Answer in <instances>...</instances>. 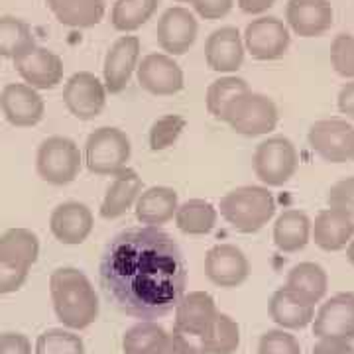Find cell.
Listing matches in <instances>:
<instances>
[{"label":"cell","instance_id":"obj_1","mask_svg":"<svg viewBox=\"0 0 354 354\" xmlns=\"http://www.w3.org/2000/svg\"><path fill=\"white\" fill-rule=\"evenodd\" d=\"M99 281L116 311L156 321L176 309L187 288V264L179 244L160 227H132L104 246Z\"/></svg>","mask_w":354,"mask_h":354},{"label":"cell","instance_id":"obj_2","mask_svg":"<svg viewBox=\"0 0 354 354\" xmlns=\"http://www.w3.org/2000/svg\"><path fill=\"white\" fill-rule=\"evenodd\" d=\"M53 311L67 329L83 330L99 317V295L77 268H57L50 276Z\"/></svg>","mask_w":354,"mask_h":354},{"label":"cell","instance_id":"obj_3","mask_svg":"<svg viewBox=\"0 0 354 354\" xmlns=\"http://www.w3.org/2000/svg\"><path fill=\"white\" fill-rule=\"evenodd\" d=\"M221 216L242 234H254L276 215V199L268 187L244 185L228 191L218 203Z\"/></svg>","mask_w":354,"mask_h":354},{"label":"cell","instance_id":"obj_4","mask_svg":"<svg viewBox=\"0 0 354 354\" xmlns=\"http://www.w3.org/2000/svg\"><path fill=\"white\" fill-rule=\"evenodd\" d=\"M132 144L124 130L114 127L97 128L85 144V164L97 176H116L128 167Z\"/></svg>","mask_w":354,"mask_h":354},{"label":"cell","instance_id":"obj_5","mask_svg":"<svg viewBox=\"0 0 354 354\" xmlns=\"http://www.w3.org/2000/svg\"><path fill=\"white\" fill-rule=\"evenodd\" d=\"M83 156L75 142L67 136H50L39 144L36 171L50 185H69L79 177Z\"/></svg>","mask_w":354,"mask_h":354},{"label":"cell","instance_id":"obj_6","mask_svg":"<svg viewBox=\"0 0 354 354\" xmlns=\"http://www.w3.org/2000/svg\"><path fill=\"white\" fill-rule=\"evenodd\" d=\"M299 153L295 144L286 136H270L256 146L254 174L266 187H281L295 176Z\"/></svg>","mask_w":354,"mask_h":354},{"label":"cell","instance_id":"obj_7","mask_svg":"<svg viewBox=\"0 0 354 354\" xmlns=\"http://www.w3.org/2000/svg\"><path fill=\"white\" fill-rule=\"evenodd\" d=\"M279 120L278 106L270 97L262 93H244L236 101L228 106L225 122L236 134L242 136H264L276 130Z\"/></svg>","mask_w":354,"mask_h":354},{"label":"cell","instance_id":"obj_8","mask_svg":"<svg viewBox=\"0 0 354 354\" xmlns=\"http://www.w3.org/2000/svg\"><path fill=\"white\" fill-rule=\"evenodd\" d=\"M244 50L258 62H274L288 53L290 30L276 16H260L244 30Z\"/></svg>","mask_w":354,"mask_h":354},{"label":"cell","instance_id":"obj_9","mask_svg":"<svg viewBox=\"0 0 354 354\" xmlns=\"http://www.w3.org/2000/svg\"><path fill=\"white\" fill-rule=\"evenodd\" d=\"M354 127L342 118L317 120L307 134L311 150L329 164H344L351 160Z\"/></svg>","mask_w":354,"mask_h":354},{"label":"cell","instance_id":"obj_10","mask_svg":"<svg viewBox=\"0 0 354 354\" xmlns=\"http://www.w3.org/2000/svg\"><path fill=\"white\" fill-rule=\"evenodd\" d=\"M67 111L79 120H93L106 104V88L99 77L88 71H79L67 79L64 87Z\"/></svg>","mask_w":354,"mask_h":354},{"label":"cell","instance_id":"obj_11","mask_svg":"<svg viewBox=\"0 0 354 354\" xmlns=\"http://www.w3.org/2000/svg\"><path fill=\"white\" fill-rule=\"evenodd\" d=\"M140 87L156 97L177 95L185 87L183 71L176 59L167 53H150L142 57L136 67Z\"/></svg>","mask_w":354,"mask_h":354},{"label":"cell","instance_id":"obj_12","mask_svg":"<svg viewBox=\"0 0 354 354\" xmlns=\"http://www.w3.org/2000/svg\"><path fill=\"white\" fill-rule=\"evenodd\" d=\"M0 113L12 127H36L46 114V102L38 88L26 83H8L0 93Z\"/></svg>","mask_w":354,"mask_h":354},{"label":"cell","instance_id":"obj_13","mask_svg":"<svg viewBox=\"0 0 354 354\" xmlns=\"http://www.w3.org/2000/svg\"><path fill=\"white\" fill-rule=\"evenodd\" d=\"M205 274L218 288L232 290L248 279L250 262L239 246L216 244L205 256Z\"/></svg>","mask_w":354,"mask_h":354},{"label":"cell","instance_id":"obj_14","mask_svg":"<svg viewBox=\"0 0 354 354\" xmlns=\"http://www.w3.org/2000/svg\"><path fill=\"white\" fill-rule=\"evenodd\" d=\"M313 335L319 339H354V293L342 291L319 307L313 317Z\"/></svg>","mask_w":354,"mask_h":354},{"label":"cell","instance_id":"obj_15","mask_svg":"<svg viewBox=\"0 0 354 354\" xmlns=\"http://www.w3.org/2000/svg\"><path fill=\"white\" fill-rule=\"evenodd\" d=\"M197 20L191 10L183 6H174L167 8L162 18L158 20L156 36H158V46L171 57L183 55L191 50V46L197 39Z\"/></svg>","mask_w":354,"mask_h":354},{"label":"cell","instance_id":"obj_16","mask_svg":"<svg viewBox=\"0 0 354 354\" xmlns=\"http://www.w3.org/2000/svg\"><path fill=\"white\" fill-rule=\"evenodd\" d=\"M140 62L138 36H122L106 51L102 65V83L106 93L118 95L128 87L130 77L136 71Z\"/></svg>","mask_w":354,"mask_h":354},{"label":"cell","instance_id":"obj_17","mask_svg":"<svg viewBox=\"0 0 354 354\" xmlns=\"http://www.w3.org/2000/svg\"><path fill=\"white\" fill-rule=\"evenodd\" d=\"M14 67L26 85L46 91L57 87L64 79V62L55 51L34 46L32 50L14 59Z\"/></svg>","mask_w":354,"mask_h":354},{"label":"cell","instance_id":"obj_18","mask_svg":"<svg viewBox=\"0 0 354 354\" xmlns=\"http://www.w3.org/2000/svg\"><path fill=\"white\" fill-rule=\"evenodd\" d=\"M268 311H270L272 321L281 329L299 330L305 329L309 323H313L315 301H311L301 291L283 286L274 291Z\"/></svg>","mask_w":354,"mask_h":354},{"label":"cell","instance_id":"obj_19","mask_svg":"<svg viewBox=\"0 0 354 354\" xmlns=\"http://www.w3.org/2000/svg\"><path fill=\"white\" fill-rule=\"evenodd\" d=\"M333 6L329 0H290L286 20L299 38H319L333 26Z\"/></svg>","mask_w":354,"mask_h":354},{"label":"cell","instance_id":"obj_20","mask_svg":"<svg viewBox=\"0 0 354 354\" xmlns=\"http://www.w3.org/2000/svg\"><path fill=\"white\" fill-rule=\"evenodd\" d=\"M95 218L85 203L67 201L57 205L50 216L51 234L62 244H83L93 232Z\"/></svg>","mask_w":354,"mask_h":354},{"label":"cell","instance_id":"obj_21","mask_svg":"<svg viewBox=\"0 0 354 354\" xmlns=\"http://www.w3.org/2000/svg\"><path fill=\"white\" fill-rule=\"evenodd\" d=\"M244 41L234 26H223L205 41V62L216 73H234L244 62Z\"/></svg>","mask_w":354,"mask_h":354},{"label":"cell","instance_id":"obj_22","mask_svg":"<svg viewBox=\"0 0 354 354\" xmlns=\"http://www.w3.org/2000/svg\"><path fill=\"white\" fill-rule=\"evenodd\" d=\"M311 239L325 252H339L354 239V221L337 209H323L311 223Z\"/></svg>","mask_w":354,"mask_h":354},{"label":"cell","instance_id":"obj_23","mask_svg":"<svg viewBox=\"0 0 354 354\" xmlns=\"http://www.w3.org/2000/svg\"><path fill=\"white\" fill-rule=\"evenodd\" d=\"M113 177V183L109 185L106 195L101 203V216L106 221H114L127 215L136 205L142 193V177L138 176L136 169L124 167Z\"/></svg>","mask_w":354,"mask_h":354},{"label":"cell","instance_id":"obj_24","mask_svg":"<svg viewBox=\"0 0 354 354\" xmlns=\"http://www.w3.org/2000/svg\"><path fill=\"white\" fill-rule=\"evenodd\" d=\"M179 207V197L171 187H150L142 191L138 201L134 205L136 218L146 227H162L176 216Z\"/></svg>","mask_w":354,"mask_h":354},{"label":"cell","instance_id":"obj_25","mask_svg":"<svg viewBox=\"0 0 354 354\" xmlns=\"http://www.w3.org/2000/svg\"><path fill=\"white\" fill-rule=\"evenodd\" d=\"M39 239L30 228H8L0 236V262L30 270L38 262Z\"/></svg>","mask_w":354,"mask_h":354},{"label":"cell","instance_id":"obj_26","mask_svg":"<svg viewBox=\"0 0 354 354\" xmlns=\"http://www.w3.org/2000/svg\"><path fill=\"white\" fill-rule=\"evenodd\" d=\"M215 315L216 305L211 293L189 291V293H183L176 305V327L203 335Z\"/></svg>","mask_w":354,"mask_h":354},{"label":"cell","instance_id":"obj_27","mask_svg":"<svg viewBox=\"0 0 354 354\" xmlns=\"http://www.w3.org/2000/svg\"><path fill=\"white\" fill-rule=\"evenodd\" d=\"M311 241V218L299 209H288L276 218L274 244L278 250L293 254L304 250Z\"/></svg>","mask_w":354,"mask_h":354},{"label":"cell","instance_id":"obj_28","mask_svg":"<svg viewBox=\"0 0 354 354\" xmlns=\"http://www.w3.org/2000/svg\"><path fill=\"white\" fill-rule=\"evenodd\" d=\"M57 22L69 28H93L104 18V0H46Z\"/></svg>","mask_w":354,"mask_h":354},{"label":"cell","instance_id":"obj_29","mask_svg":"<svg viewBox=\"0 0 354 354\" xmlns=\"http://www.w3.org/2000/svg\"><path fill=\"white\" fill-rule=\"evenodd\" d=\"M174 218L181 232L191 236H201V234H209L215 228L218 211L205 199H189L177 207Z\"/></svg>","mask_w":354,"mask_h":354},{"label":"cell","instance_id":"obj_30","mask_svg":"<svg viewBox=\"0 0 354 354\" xmlns=\"http://www.w3.org/2000/svg\"><path fill=\"white\" fill-rule=\"evenodd\" d=\"M207 354H234L241 346V327L227 313L216 311L203 333Z\"/></svg>","mask_w":354,"mask_h":354},{"label":"cell","instance_id":"obj_31","mask_svg":"<svg viewBox=\"0 0 354 354\" xmlns=\"http://www.w3.org/2000/svg\"><path fill=\"white\" fill-rule=\"evenodd\" d=\"M250 87L248 83L236 75H225L218 77L216 81H213L209 88H207V111L209 114L216 118V120H223L225 122V116H227L228 106L236 101L239 97H242L244 93H248Z\"/></svg>","mask_w":354,"mask_h":354},{"label":"cell","instance_id":"obj_32","mask_svg":"<svg viewBox=\"0 0 354 354\" xmlns=\"http://www.w3.org/2000/svg\"><path fill=\"white\" fill-rule=\"evenodd\" d=\"M286 286L293 290L301 291L311 301L319 304L329 288V276L323 266L315 262H299L290 270Z\"/></svg>","mask_w":354,"mask_h":354},{"label":"cell","instance_id":"obj_33","mask_svg":"<svg viewBox=\"0 0 354 354\" xmlns=\"http://www.w3.org/2000/svg\"><path fill=\"white\" fill-rule=\"evenodd\" d=\"M36 46L32 28L16 16H0V57L16 59Z\"/></svg>","mask_w":354,"mask_h":354},{"label":"cell","instance_id":"obj_34","mask_svg":"<svg viewBox=\"0 0 354 354\" xmlns=\"http://www.w3.org/2000/svg\"><path fill=\"white\" fill-rule=\"evenodd\" d=\"M160 0H116L111 12V22L118 32H136L152 18Z\"/></svg>","mask_w":354,"mask_h":354},{"label":"cell","instance_id":"obj_35","mask_svg":"<svg viewBox=\"0 0 354 354\" xmlns=\"http://www.w3.org/2000/svg\"><path fill=\"white\" fill-rule=\"evenodd\" d=\"M169 341V333L158 321H138L122 337L124 354H150Z\"/></svg>","mask_w":354,"mask_h":354},{"label":"cell","instance_id":"obj_36","mask_svg":"<svg viewBox=\"0 0 354 354\" xmlns=\"http://www.w3.org/2000/svg\"><path fill=\"white\" fill-rule=\"evenodd\" d=\"M34 354H85V342L73 330L50 329L38 337Z\"/></svg>","mask_w":354,"mask_h":354},{"label":"cell","instance_id":"obj_37","mask_svg":"<svg viewBox=\"0 0 354 354\" xmlns=\"http://www.w3.org/2000/svg\"><path fill=\"white\" fill-rule=\"evenodd\" d=\"M185 127H187V120L179 114H165L162 118H158L150 128V148L153 152L167 150L169 146L176 144Z\"/></svg>","mask_w":354,"mask_h":354},{"label":"cell","instance_id":"obj_38","mask_svg":"<svg viewBox=\"0 0 354 354\" xmlns=\"http://www.w3.org/2000/svg\"><path fill=\"white\" fill-rule=\"evenodd\" d=\"M330 64L337 75L354 79V36L339 34L330 44Z\"/></svg>","mask_w":354,"mask_h":354},{"label":"cell","instance_id":"obj_39","mask_svg":"<svg viewBox=\"0 0 354 354\" xmlns=\"http://www.w3.org/2000/svg\"><path fill=\"white\" fill-rule=\"evenodd\" d=\"M258 354H301V344L286 329H274L260 337Z\"/></svg>","mask_w":354,"mask_h":354},{"label":"cell","instance_id":"obj_40","mask_svg":"<svg viewBox=\"0 0 354 354\" xmlns=\"http://www.w3.org/2000/svg\"><path fill=\"white\" fill-rule=\"evenodd\" d=\"M327 205L330 209L342 211L354 221V176L337 181L327 193Z\"/></svg>","mask_w":354,"mask_h":354},{"label":"cell","instance_id":"obj_41","mask_svg":"<svg viewBox=\"0 0 354 354\" xmlns=\"http://www.w3.org/2000/svg\"><path fill=\"white\" fill-rule=\"evenodd\" d=\"M169 339L174 342L177 354H207L201 333L179 329L174 325V330L169 333Z\"/></svg>","mask_w":354,"mask_h":354},{"label":"cell","instance_id":"obj_42","mask_svg":"<svg viewBox=\"0 0 354 354\" xmlns=\"http://www.w3.org/2000/svg\"><path fill=\"white\" fill-rule=\"evenodd\" d=\"M28 274H30V270H22V268L0 262V295H8V293L20 290L28 279Z\"/></svg>","mask_w":354,"mask_h":354},{"label":"cell","instance_id":"obj_43","mask_svg":"<svg viewBox=\"0 0 354 354\" xmlns=\"http://www.w3.org/2000/svg\"><path fill=\"white\" fill-rule=\"evenodd\" d=\"M191 4L205 20H221L232 10L234 0H193Z\"/></svg>","mask_w":354,"mask_h":354},{"label":"cell","instance_id":"obj_44","mask_svg":"<svg viewBox=\"0 0 354 354\" xmlns=\"http://www.w3.org/2000/svg\"><path fill=\"white\" fill-rule=\"evenodd\" d=\"M0 354H32V342L22 333H2Z\"/></svg>","mask_w":354,"mask_h":354},{"label":"cell","instance_id":"obj_45","mask_svg":"<svg viewBox=\"0 0 354 354\" xmlns=\"http://www.w3.org/2000/svg\"><path fill=\"white\" fill-rule=\"evenodd\" d=\"M311 354H354V346L346 339H319Z\"/></svg>","mask_w":354,"mask_h":354},{"label":"cell","instance_id":"obj_46","mask_svg":"<svg viewBox=\"0 0 354 354\" xmlns=\"http://www.w3.org/2000/svg\"><path fill=\"white\" fill-rule=\"evenodd\" d=\"M337 104H339L341 114H344L346 118H353L354 120V79L342 85V88L339 91Z\"/></svg>","mask_w":354,"mask_h":354},{"label":"cell","instance_id":"obj_47","mask_svg":"<svg viewBox=\"0 0 354 354\" xmlns=\"http://www.w3.org/2000/svg\"><path fill=\"white\" fill-rule=\"evenodd\" d=\"M276 0H239V8L244 14H264L274 6Z\"/></svg>","mask_w":354,"mask_h":354},{"label":"cell","instance_id":"obj_48","mask_svg":"<svg viewBox=\"0 0 354 354\" xmlns=\"http://www.w3.org/2000/svg\"><path fill=\"white\" fill-rule=\"evenodd\" d=\"M150 354H177L176 346H174V342H171V339L165 342V344H162V346H158L156 351H152Z\"/></svg>","mask_w":354,"mask_h":354},{"label":"cell","instance_id":"obj_49","mask_svg":"<svg viewBox=\"0 0 354 354\" xmlns=\"http://www.w3.org/2000/svg\"><path fill=\"white\" fill-rule=\"evenodd\" d=\"M346 258H348V262L354 266V239L348 242V246H346Z\"/></svg>","mask_w":354,"mask_h":354},{"label":"cell","instance_id":"obj_50","mask_svg":"<svg viewBox=\"0 0 354 354\" xmlns=\"http://www.w3.org/2000/svg\"><path fill=\"white\" fill-rule=\"evenodd\" d=\"M351 160L354 162V138H353V146H351Z\"/></svg>","mask_w":354,"mask_h":354},{"label":"cell","instance_id":"obj_51","mask_svg":"<svg viewBox=\"0 0 354 354\" xmlns=\"http://www.w3.org/2000/svg\"><path fill=\"white\" fill-rule=\"evenodd\" d=\"M176 2H193V0H176Z\"/></svg>","mask_w":354,"mask_h":354},{"label":"cell","instance_id":"obj_52","mask_svg":"<svg viewBox=\"0 0 354 354\" xmlns=\"http://www.w3.org/2000/svg\"><path fill=\"white\" fill-rule=\"evenodd\" d=\"M0 116H2V113H0Z\"/></svg>","mask_w":354,"mask_h":354}]
</instances>
